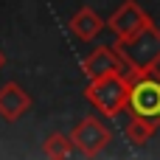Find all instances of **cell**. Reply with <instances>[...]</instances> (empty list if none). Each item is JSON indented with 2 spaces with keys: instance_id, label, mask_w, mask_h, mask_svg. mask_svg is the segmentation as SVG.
Instances as JSON below:
<instances>
[{
  "instance_id": "2",
  "label": "cell",
  "mask_w": 160,
  "mask_h": 160,
  "mask_svg": "<svg viewBox=\"0 0 160 160\" xmlns=\"http://www.w3.org/2000/svg\"><path fill=\"white\" fill-rule=\"evenodd\" d=\"M129 90H132V82L124 73H110V76L90 79V84L84 87V96L104 118H115L129 107Z\"/></svg>"
},
{
  "instance_id": "10",
  "label": "cell",
  "mask_w": 160,
  "mask_h": 160,
  "mask_svg": "<svg viewBox=\"0 0 160 160\" xmlns=\"http://www.w3.org/2000/svg\"><path fill=\"white\" fill-rule=\"evenodd\" d=\"M73 138L70 135H62V132H56V135H51L48 141H45V146H42V152H45V158L51 160H65L73 155Z\"/></svg>"
},
{
  "instance_id": "3",
  "label": "cell",
  "mask_w": 160,
  "mask_h": 160,
  "mask_svg": "<svg viewBox=\"0 0 160 160\" xmlns=\"http://www.w3.org/2000/svg\"><path fill=\"white\" fill-rule=\"evenodd\" d=\"M129 110H132V115L149 118V121H155L160 127V73H158V68L132 79Z\"/></svg>"
},
{
  "instance_id": "11",
  "label": "cell",
  "mask_w": 160,
  "mask_h": 160,
  "mask_svg": "<svg viewBox=\"0 0 160 160\" xmlns=\"http://www.w3.org/2000/svg\"><path fill=\"white\" fill-rule=\"evenodd\" d=\"M3 65H6V53L0 51V70H3Z\"/></svg>"
},
{
  "instance_id": "1",
  "label": "cell",
  "mask_w": 160,
  "mask_h": 160,
  "mask_svg": "<svg viewBox=\"0 0 160 160\" xmlns=\"http://www.w3.org/2000/svg\"><path fill=\"white\" fill-rule=\"evenodd\" d=\"M115 48L121 51V56L127 59V65L132 70L129 82L141 73H149V70L160 68V28L155 22L146 25L143 31H138L135 37H129V39H118Z\"/></svg>"
},
{
  "instance_id": "6",
  "label": "cell",
  "mask_w": 160,
  "mask_h": 160,
  "mask_svg": "<svg viewBox=\"0 0 160 160\" xmlns=\"http://www.w3.org/2000/svg\"><path fill=\"white\" fill-rule=\"evenodd\" d=\"M82 70L87 79H98V76H110V73H124L129 79V65L121 56V51L115 45H98L90 51V56L82 62Z\"/></svg>"
},
{
  "instance_id": "8",
  "label": "cell",
  "mask_w": 160,
  "mask_h": 160,
  "mask_svg": "<svg viewBox=\"0 0 160 160\" xmlns=\"http://www.w3.org/2000/svg\"><path fill=\"white\" fill-rule=\"evenodd\" d=\"M70 31H73V37L76 39H82V42H90V39H96L101 31H104V20L93 11V8H79L73 17H70Z\"/></svg>"
},
{
  "instance_id": "7",
  "label": "cell",
  "mask_w": 160,
  "mask_h": 160,
  "mask_svg": "<svg viewBox=\"0 0 160 160\" xmlns=\"http://www.w3.org/2000/svg\"><path fill=\"white\" fill-rule=\"evenodd\" d=\"M28 107H31V96H28L20 84L8 82V84L0 87V115H3L6 121H17Z\"/></svg>"
},
{
  "instance_id": "5",
  "label": "cell",
  "mask_w": 160,
  "mask_h": 160,
  "mask_svg": "<svg viewBox=\"0 0 160 160\" xmlns=\"http://www.w3.org/2000/svg\"><path fill=\"white\" fill-rule=\"evenodd\" d=\"M146 25H152V17L135 3V0H124L107 20V28L115 34V39H129L138 31H143Z\"/></svg>"
},
{
  "instance_id": "9",
  "label": "cell",
  "mask_w": 160,
  "mask_h": 160,
  "mask_svg": "<svg viewBox=\"0 0 160 160\" xmlns=\"http://www.w3.org/2000/svg\"><path fill=\"white\" fill-rule=\"evenodd\" d=\"M155 132H158V124L149 121V118H141V115H132V121L127 124V141L135 143V146L149 143Z\"/></svg>"
},
{
  "instance_id": "4",
  "label": "cell",
  "mask_w": 160,
  "mask_h": 160,
  "mask_svg": "<svg viewBox=\"0 0 160 160\" xmlns=\"http://www.w3.org/2000/svg\"><path fill=\"white\" fill-rule=\"evenodd\" d=\"M70 138H73L76 152H82L84 158H96V155H101V152L110 146L112 132H110L98 118H93V115H90V118H82V121L73 127Z\"/></svg>"
}]
</instances>
